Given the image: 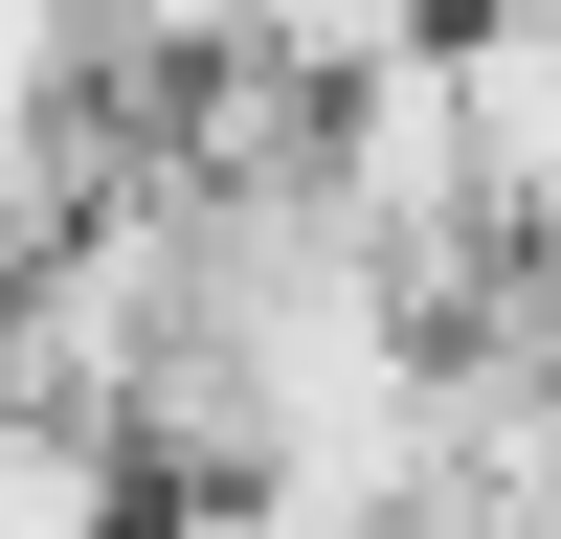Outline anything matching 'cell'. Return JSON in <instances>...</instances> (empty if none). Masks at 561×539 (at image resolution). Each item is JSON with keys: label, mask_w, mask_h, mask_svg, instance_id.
Here are the masks:
<instances>
[{"label": "cell", "mask_w": 561, "mask_h": 539, "mask_svg": "<svg viewBox=\"0 0 561 539\" xmlns=\"http://www.w3.org/2000/svg\"><path fill=\"white\" fill-rule=\"evenodd\" d=\"M404 45H449V0H248V68H293V90H359Z\"/></svg>", "instance_id": "1"}, {"label": "cell", "mask_w": 561, "mask_h": 539, "mask_svg": "<svg viewBox=\"0 0 561 539\" xmlns=\"http://www.w3.org/2000/svg\"><path fill=\"white\" fill-rule=\"evenodd\" d=\"M0 539H135V472L90 427H23V404H0Z\"/></svg>", "instance_id": "2"}]
</instances>
